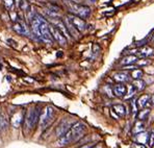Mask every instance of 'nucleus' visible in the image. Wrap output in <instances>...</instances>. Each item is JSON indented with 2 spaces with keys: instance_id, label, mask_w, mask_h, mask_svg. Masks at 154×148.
Masks as SVG:
<instances>
[{
  "instance_id": "9",
  "label": "nucleus",
  "mask_w": 154,
  "mask_h": 148,
  "mask_svg": "<svg viewBox=\"0 0 154 148\" xmlns=\"http://www.w3.org/2000/svg\"><path fill=\"white\" fill-rule=\"evenodd\" d=\"M112 91H114V95L117 97H125L127 94V89L126 86L123 85V83H119L118 85H115L112 87Z\"/></svg>"
},
{
  "instance_id": "6",
  "label": "nucleus",
  "mask_w": 154,
  "mask_h": 148,
  "mask_svg": "<svg viewBox=\"0 0 154 148\" xmlns=\"http://www.w3.org/2000/svg\"><path fill=\"white\" fill-rule=\"evenodd\" d=\"M49 29H50V33L52 35V38H53L54 41L58 43L60 45L62 46H65L67 45V42H68V39L63 35V33L55 26L54 24H49Z\"/></svg>"
},
{
  "instance_id": "16",
  "label": "nucleus",
  "mask_w": 154,
  "mask_h": 148,
  "mask_svg": "<svg viewBox=\"0 0 154 148\" xmlns=\"http://www.w3.org/2000/svg\"><path fill=\"white\" fill-rule=\"evenodd\" d=\"M23 119V111L17 112L12 118V125L14 127H19Z\"/></svg>"
},
{
  "instance_id": "31",
  "label": "nucleus",
  "mask_w": 154,
  "mask_h": 148,
  "mask_svg": "<svg viewBox=\"0 0 154 148\" xmlns=\"http://www.w3.org/2000/svg\"><path fill=\"white\" fill-rule=\"evenodd\" d=\"M151 42H152L153 44H154V33H153L152 36H151Z\"/></svg>"
},
{
  "instance_id": "7",
  "label": "nucleus",
  "mask_w": 154,
  "mask_h": 148,
  "mask_svg": "<svg viewBox=\"0 0 154 148\" xmlns=\"http://www.w3.org/2000/svg\"><path fill=\"white\" fill-rule=\"evenodd\" d=\"M72 125H73V124H71V122H70L68 119L63 120V121L60 122V124L58 125L57 127H56V131H55L56 136H57V137H62V136H64L65 134L67 133L68 131H69L70 127H71Z\"/></svg>"
},
{
  "instance_id": "24",
  "label": "nucleus",
  "mask_w": 154,
  "mask_h": 148,
  "mask_svg": "<svg viewBox=\"0 0 154 148\" xmlns=\"http://www.w3.org/2000/svg\"><path fill=\"white\" fill-rule=\"evenodd\" d=\"M149 64H150V61L145 60V58H139V61L135 63V65H137V67H142V66H146V65H149Z\"/></svg>"
},
{
  "instance_id": "8",
  "label": "nucleus",
  "mask_w": 154,
  "mask_h": 148,
  "mask_svg": "<svg viewBox=\"0 0 154 148\" xmlns=\"http://www.w3.org/2000/svg\"><path fill=\"white\" fill-rule=\"evenodd\" d=\"M52 24L55 25V26L57 27V28L60 29V31H62L63 35H64L67 39H69V38L72 37V36L70 35L69 30H68L67 25H66L65 21H63V20H60V19H54L53 21H52Z\"/></svg>"
},
{
  "instance_id": "3",
  "label": "nucleus",
  "mask_w": 154,
  "mask_h": 148,
  "mask_svg": "<svg viewBox=\"0 0 154 148\" xmlns=\"http://www.w3.org/2000/svg\"><path fill=\"white\" fill-rule=\"evenodd\" d=\"M54 115H55V111H54V109L52 108L51 105L46 106L44 112H43V114L40 117L41 118V122H40L41 128L45 129L46 127H48L49 124H51V122L53 121Z\"/></svg>"
},
{
  "instance_id": "10",
  "label": "nucleus",
  "mask_w": 154,
  "mask_h": 148,
  "mask_svg": "<svg viewBox=\"0 0 154 148\" xmlns=\"http://www.w3.org/2000/svg\"><path fill=\"white\" fill-rule=\"evenodd\" d=\"M137 105H139L140 109H145V108H148V106L152 105L151 103V95L148 94H144L137 99Z\"/></svg>"
},
{
  "instance_id": "26",
  "label": "nucleus",
  "mask_w": 154,
  "mask_h": 148,
  "mask_svg": "<svg viewBox=\"0 0 154 148\" xmlns=\"http://www.w3.org/2000/svg\"><path fill=\"white\" fill-rule=\"evenodd\" d=\"M14 1L15 0H4V5H5L6 10H11L14 5Z\"/></svg>"
},
{
  "instance_id": "20",
  "label": "nucleus",
  "mask_w": 154,
  "mask_h": 148,
  "mask_svg": "<svg viewBox=\"0 0 154 148\" xmlns=\"http://www.w3.org/2000/svg\"><path fill=\"white\" fill-rule=\"evenodd\" d=\"M144 75V72L141 69H132L130 73V77H132L133 79H141Z\"/></svg>"
},
{
  "instance_id": "27",
  "label": "nucleus",
  "mask_w": 154,
  "mask_h": 148,
  "mask_svg": "<svg viewBox=\"0 0 154 148\" xmlns=\"http://www.w3.org/2000/svg\"><path fill=\"white\" fill-rule=\"evenodd\" d=\"M131 148H148L145 144H141V143H134V144L131 146Z\"/></svg>"
},
{
  "instance_id": "19",
  "label": "nucleus",
  "mask_w": 154,
  "mask_h": 148,
  "mask_svg": "<svg viewBox=\"0 0 154 148\" xmlns=\"http://www.w3.org/2000/svg\"><path fill=\"white\" fill-rule=\"evenodd\" d=\"M16 4H17V8L19 10L22 11H27L30 6H29V3L27 2V0H15Z\"/></svg>"
},
{
  "instance_id": "22",
  "label": "nucleus",
  "mask_w": 154,
  "mask_h": 148,
  "mask_svg": "<svg viewBox=\"0 0 154 148\" xmlns=\"http://www.w3.org/2000/svg\"><path fill=\"white\" fill-rule=\"evenodd\" d=\"M142 131H145V123L143 121H139L137 122L133 127V133L137 134V133H142Z\"/></svg>"
},
{
  "instance_id": "17",
  "label": "nucleus",
  "mask_w": 154,
  "mask_h": 148,
  "mask_svg": "<svg viewBox=\"0 0 154 148\" xmlns=\"http://www.w3.org/2000/svg\"><path fill=\"white\" fill-rule=\"evenodd\" d=\"M148 138H149V134L142 131V133H137L135 134L134 139L137 143H141V144H145V143H148Z\"/></svg>"
},
{
  "instance_id": "13",
  "label": "nucleus",
  "mask_w": 154,
  "mask_h": 148,
  "mask_svg": "<svg viewBox=\"0 0 154 148\" xmlns=\"http://www.w3.org/2000/svg\"><path fill=\"white\" fill-rule=\"evenodd\" d=\"M13 29L16 31V33H19V35H21V36H28L29 35V31H28V29H27V27L23 23H21V22H16V23H14Z\"/></svg>"
},
{
  "instance_id": "14",
  "label": "nucleus",
  "mask_w": 154,
  "mask_h": 148,
  "mask_svg": "<svg viewBox=\"0 0 154 148\" xmlns=\"http://www.w3.org/2000/svg\"><path fill=\"white\" fill-rule=\"evenodd\" d=\"M112 113H115L117 117H124L126 115V108L123 104H114L112 108Z\"/></svg>"
},
{
  "instance_id": "28",
  "label": "nucleus",
  "mask_w": 154,
  "mask_h": 148,
  "mask_svg": "<svg viewBox=\"0 0 154 148\" xmlns=\"http://www.w3.org/2000/svg\"><path fill=\"white\" fill-rule=\"evenodd\" d=\"M71 1L75 2V3H78V4H82L83 2L85 1V0H71Z\"/></svg>"
},
{
  "instance_id": "30",
  "label": "nucleus",
  "mask_w": 154,
  "mask_h": 148,
  "mask_svg": "<svg viewBox=\"0 0 154 148\" xmlns=\"http://www.w3.org/2000/svg\"><path fill=\"white\" fill-rule=\"evenodd\" d=\"M151 103H152V105H154V95L151 96Z\"/></svg>"
},
{
  "instance_id": "5",
  "label": "nucleus",
  "mask_w": 154,
  "mask_h": 148,
  "mask_svg": "<svg viewBox=\"0 0 154 148\" xmlns=\"http://www.w3.org/2000/svg\"><path fill=\"white\" fill-rule=\"evenodd\" d=\"M67 18L70 20V22L73 24V26L75 27L79 33H81V31H85V29H87L88 25H87V23H85V19L80 18L79 16L74 15V14H69V15L67 16Z\"/></svg>"
},
{
  "instance_id": "11",
  "label": "nucleus",
  "mask_w": 154,
  "mask_h": 148,
  "mask_svg": "<svg viewBox=\"0 0 154 148\" xmlns=\"http://www.w3.org/2000/svg\"><path fill=\"white\" fill-rule=\"evenodd\" d=\"M153 54H154V49L152 48V47H150V46L142 47V48L137 50V55L139 56L140 58H149V56L153 55Z\"/></svg>"
},
{
  "instance_id": "18",
  "label": "nucleus",
  "mask_w": 154,
  "mask_h": 148,
  "mask_svg": "<svg viewBox=\"0 0 154 148\" xmlns=\"http://www.w3.org/2000/svg\"><path fill=\"white\" fill-rule=\"evenodd\" d=\"M134 88V90L137 91V92H139V91H142L145 89V87H146V85H145V83L142 80V79H134V81L132 83V85H131Z\"/></svg>"
},
{
  "instance_id": "21",
  "label": "nucleus",
  "mask_w": 154,
  "mask_h": 148,
  "mask_svg": "<svg viewBox=\"0 0 154 148\" xmlns=\"http://www.w3.org/2000/svg\"><path fill=\"white\" fill-rule=\"evenodd\" d=\"M149 114H150V110H148V109H142L141 111L137 113V118H139L141 121H143V120L147 119V117L149 116Z\"/></svg>"
},
{
  "instance_id": "12",
  "label": "nucleus",
  "mask_w": 154,
  "mask_h": 148,
  "mask_svg": "<svg viewBox=\"0 0 154 148\" xmlns=\"http://www.w3.org/2000/svg\"><path fill=\"white\" fill-rule=\"evenodd\" d=\"M139 56L137 54H129V55H126L120 61V64L123 66H129V65H133L139 61Z\"/></svg>"
},
{
  "instance_id": "29",
  "label": "nucleus",
  "mask_w": 154,
  "mask_h": 148,
  "mask_svg": "<svg viewBox=\"0 0 154 148\" xmlns=\"http://www.w3.org/2000/svg\"><path fill=\"white\" fill-rule=\"evenodd\" d=\"M92 147H93L92 144H88V145H85V146H81V147H79V148H92Z\"/></svg>"
},
{
  "instance_id": "2",
  "label": "nucleus",
  "mask_w": 154,
  "mask_h": 148,
  "mask_svg": "<svg viewBox=\"0 0 154 148\" xmlns=\"http://www.w3.org/2000/svg\"><path fill=\"white\" fill-rule=\"evenodd\" d=\"M66 5L68 6L69 11L74 15L79 16L82 19H87V18L90 17L91 15V8L88 5H85V4H78L75 3V2L71 1V0H65Z\"/></svg>"
},
{
  "instance_id": "4",
  "label": "nucleus",
  "mask_w": 154,
  "mask_h": 148,
  "mask_svg": "<svg viewBox=\"0 0 154 148\" xmlns=\"http://www.w3.org/2000/svg\"><path fill=\"white\" fill-rule=\"evenodd\" d=\"M40 109L38 108H31L30 110L28 111L26 115V126L28 128H33L37 124L38 118H40Z\"/></svg>"
},
{
  "instance_id": "33",
  "label": "nucleus",
  "mask_w": 154,
  "mask_h": 148,
  "mask_svg": "<svg viewBox=\"0 0 154 148\" xmlns=\"http://www.w3.org/2000/svg\"><path fill=\"white\" fill-rule=\"evenodd\" d=\"M52 1H58V0H52Z\"/></svg>"
},
{
  "instance_id": "1",
  "label": "nucleus",
  "mask_w": 154,
  "mask_h": 148,
  "mask_svg": "<svg viewBox=\"0 0 154 148\" xmlns=\"http://www.w3.org/2000/svg\"><path fill=\"white\" fill-rule=\"evenodd\" d=\"M85 129H87V126L82 122H76V123H74L64 136L60 137V139L57 141V146L64 147L78 141L83 136Z\"/></svg>"
},
{
  "instance_id": "25",
  "label": "nucleus",
  "mask_w": 154,
  "mask_h": 148,
  "mask_svg": "<svg viewBox=\"0 0 154 148\" xmlns=\"http://www.w3.org/2000/svg\"><path fill=\"white\" fill-rule=\"evenodd\" d=\"M148 144L150 145V146H153L154 145V131H151L150 133H149Z\"/></svg>"
},
{
  "instance_id": "23",
  "label": "nucleus",
  "mask_w": 154,
  "mask_h": 148,
  "mask_svg": "<svg viewBox=\"0 0 154 148\" xmlns=\"http://www.w3.org/2000/svg\"><path fill=\"white\" fill-rule=\"evenodd\" d=\"M8 125V119H6L5 115L3 113L0 114V128L1 129H5Z\"/></svg>"
},
{
  "instance_id": "15",
  "label": "nucleus",
  "mask_w": 154,
  "mask_h": 148,
  "mask_svg": "<svg viewBox=\"0 0 154 148\" xmlns=\"http://www.w3.org/2000/svg\"><path fill=\"white\" fill-rule=\"evenodd\" d=\"M114 79L118 83H126L129 80V73L124 71H119L114 74Z\"/></svg>"
},
{
  "instance_id": "32",
  "label": "nucleus",
  "mask_w": 154,
  "mask_h": 148,
  "mask_svg": "<svg viewBox=\"0 0 154 148\" xmlns=\"http://www.w3.org/2000/svg\"><path fill=\"white\" fill-rule=\"evenodd\" d=\"M85 1H89V2H95L96 0H85Z\"/></svg>"
}]
</instances>
